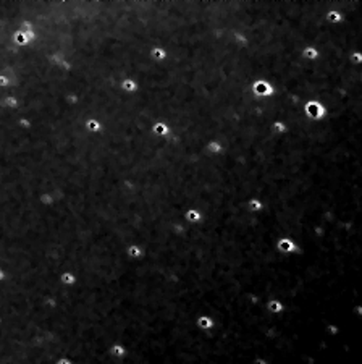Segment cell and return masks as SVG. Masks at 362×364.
Listing matches in <instances>:
<instances>
[{
  "label": "cell",
  "mask_w": 362,
  "mask_h": 364,
  "mask_svg": "<svg viewBox=\"0 0 362 364\" xmlns=\"http://www.w3.org/2000/svg\"><path fill=\"white\" fill-rule=\"evenodd\" d=\"M306 112H307V115H309V117H312V118H322L325 115V109L320 105L319 102H310V104H307Z\"/></svg>",
  "instance_id": "obj_1"
},
{
  "label": "cell",
  "mask_w": 362,
  "mask_h": 364,
  "mask_svg": "<svg viewBox=\"0 0 362 364\" xmlns=\"http://www.w3.org/2000/svg\"><path fill=\"white\" fill-rule=\"evenodd\" d=\"M317 50L314 49V47H307V49H304V57H307V58H315L317 57Z\"/></svg>",
  "instance_id": "obj_2"
},
{
  "label": "cell",
  "mask_w": 362,
  "mask_h": 364,
  "mask_svg": "<svg viewBox=\"0 0 362 364\" xmlns=\"http://www.w3.org/2000/svg\"><path fill=\"white\" fill-rule=\"evenodd\" d=\"M341 18H343V16H341V13H338V11H330V13H328V19H330L332 23L340 21Z\"/></svg>",
  "instance_id": "obj_3"
},
{
  "label": "cell",
  "mask_w": 362,
  "mask_h": 364,
  "mask_svg": "<svg viewBox=\"0 0 362 364\" xmlns=\"http://www.w3.org/2000/svg\"><path fill=\"white\" fill-rule=\"evenodd\" d=\"M351 62L352 63H362V54L361 52H354L351 55Z\"/></svg>",
  "instance_id": "obj_4"
},
{
  "label": "cell",
  "mask_w": 362,
  "mask_h": 364,
  "mask_svg": "<svg viewBox=\"0 0 362 364\" xmlns=\"http://www.w3.org/2000/svg\"><path fill=\"white\" fill-rule=\"evenodd\" d=\"M273 128H275V130H278V133H281V131H285V126L283 125H281V123H275V125H273Z\"/></svg>",
  "instance_id": "obj_5"
}]
</instances>
